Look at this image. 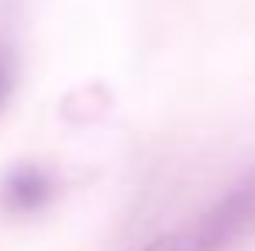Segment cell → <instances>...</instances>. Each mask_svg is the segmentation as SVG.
<instances>
[{"instance_id":"6da1fadb","label":"cell","mask_w":255,"mask_h":251,"mask_svg":"<svg viewBox=\"0 0 255 251\" xmlns=\"http://www.w3.org/2000/svg\"><path fill=\"white\" fill-rule=\"evenodd\" d=\"M255 238V166L242 172L186 231L162 238V251H235Z\"/></svg>"},{"instance_id":"7a4b0ae2","label":"cell","mask_w":255,"mask_h":251,"mask_svg":"<svg viewBox=\"0 0 255 251\" xmlns=\"http://www.w3.org/2000/svg\"><path fill=\"white\" fill-rule=\"evenodd\" d=\"M55 196V175L35 162H17L3 172L0 179V207L7 213L28 217L52 203Z\"/></svg>"},{"instance_id":"3957f363","label":"cell","mask_w":255,"mask_h":251,"mask_svg":"<svg viewBox=\"0 0 255 251\" xmlns=\"http://www.w3.org/2000/svg\"><path fill=\"white\" fill-rule=\"evenodd\" d=\"M10 86H14V62H10V52L0 48V107L7 103Z\"/></svg>"},{"instance_id":"277c9868","label":"cell","mask_w":255,"mask_h":251,"mask_svg":"<svg viewBox=\"0 0 255 251\" xmlns=\"http://www.w3.org/2000/svg\"><path fill=\"white\" fill-rule=\"evenodd\" d=\"M145 251H162V241H155V245H152V248H145Z\"/></svg>"}]
</instances>
